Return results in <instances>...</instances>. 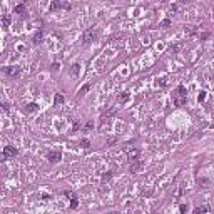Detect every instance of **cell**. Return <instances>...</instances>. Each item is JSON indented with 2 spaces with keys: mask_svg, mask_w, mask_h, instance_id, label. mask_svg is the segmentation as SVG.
I'll return each mask as SVG.
<instances>
[{
  "mask_svg": "<svg viewBox=\"0 0 214 214\" xmlns=\"http://www.w3.org/2000/svg\"><path fill=\"white\" fill-rule=\"evenodd\" d=\"M42 38H44V34H42V30H38V32H35V35L32 38V44H34V45H38V44L42 42Z\"/></svg>",
  "mask_w": 214,
  "mask_h": 214,
  "instance_id": "cell-11",
  "label": "cell"
},
{
  "mask_svg": "<svg viewBox=\"0 0 214 214\" xmlns=\"http://www.w3.org/2000/svg\"><path fill=\"white\" fill-rule=\"evenodd\" d=\"M179 211H181V213H186V211H187V206H186V204H181V206H179Z\"/></svg>",
  "mask_w": 214,
  "mask_h": 214,
  "instance_id": "cell-25",
  "label": "cell"
},
{
  "mask_svg": "<svg viewBox=\"0 0 214 214\" xmlns=\"http://www.w3.org/2000/svg\"><path fill=\"white\" fill-rule=\"evenodd\" d=\"M79 69H80V65H79V64H72V67H70L72 76H77V74H79Z\"/></svg>",
  "mask_w": 214,
  "mask_h": 214,
  "instance_id": "cell-17",
  "label": "cell"
},
{
  "mask_svg": "<svg viewBox=\"0 0 214 214\" xmlns=\"http://www.w3.org/2000/svg\"><path fill=\"white\" fill-rule=\"evenodd\" d=\"M172 101L176 107H182L186 102H187V90L184 85H179L176 90V94H172Z\"/></svg>",
  "mask_w": 214,
  "mask_h": 214,
  "instance_id": "cell-1",
  "label": "cell"
},
{
  "mask_svg": "<svg viewBox=\"0 0 214 214\" xmlns=\"http://www.w3.org/2000/svg\"><path fill=\"white\" fill-rule=\"evenodd\" d=\"M207 182H209L207 179H199V184H202V186H207Z\"/></svg>",
  "mask_w": 214,
  "mask_h": 214,
  "instance_id": "cell-28",
  "label": "cell"
},
{
  "mask_svg": "<svg viewBox=\"0 0 214 214\" xmlns=\"http://www.w3.org/2000/svg\"><path fill=\"white\" fill-rule=\"evenodd\" d=\"M2 22H3V25H5V27H9V25H10V15H9V13H5V15H3V19H2Z\"/></svg>",
  "mask_w": 214,
  "mask_h": 214,
  "instance_id": "cell-18",
  "label": "cell"
},
{
  "mask_svg": "<svg viewBox=\"0 0 214 214\" xmlns=\"http://www.w3.org/2000/svg\"><path fill=\"white\" fill-rule=\"evenodd\" d=\"M169 25H171V20H169V19H164L162 22L159 24V27H164V28H167Z\"/></svg>",
  "mask_w": 214,
  "mask_h": 214,
  "instance_id": "cell-19",
  "label": "cell"
},
{
  "mask_svg": "<svg viewBox=\"0 0 214 214\" xmlns=\"http://www.w3.org/2000/svg\"><path fill=\"white\" fill-rule=\"evenodd\" d=\"M126 101H129V94L124 92L122 95H119V102H126Z\"/></svg>",
  "mask_w": 214,
  "mask_h": 214,
  "instance_id": "cell-22",
  "label": "cell"
},
{
  "mask_svg": "<svg viewBox=\"0 0 214 214\" xmlns=\"http://www.w3.org/2000/svg\"><path fill=\"white\" fill-rule=\"evenodd\" d=\"M142 166H144V162H142L140 159H136V161H131V167H129V169H131L132 174H137L139 171L142 169Z\"/></svg>",
  "mask_w": 214,
  "mask_h": 214,
  "instance_id": "cell-8",
  "label": "cell"
},
{
  "mask_svg": "<svg viewBox=\"0 0 214 214\" xmlns=\"http://www.w3.org/2000/svg\"><path fill=\"white\" fill-rule=\"evenodd\" d=\"M139 154H140V151H139L137 147H129V149H127V157H129V161H136V159H139Z\"/></svg>",
  "mask_w": 214,
  "mask_h": 214,
  "instance_id": "cell-9",
  "label": "cell"
},
{
  "mask_svg": "<svg viewBox=\"0 0 214 214\" xmlns=\"http://www.w3.org/2000/svg\"><path fill=\"white\" fill-rule=\"evenodd\" d=\"M80 146L82 147H90V140L89 139H80Z\"/></svg>",
  "mask_w": 214,
  "mask_h": 214,
  "instance_id": "cell-21",
  "label": "cell"
},
{
  "mask_svg": "<svg viewBox=\"0 0 214 214\" xmlns=\"http://www.w3.org/2000/svg\"><path fill=\"white\" fill-rule=\"evenodd\" d=\"M2 109H3L5 112H9V104H7V102H3V104H2Z\"/></svg>",
  "mask_w": 214,
  "mask_h": 214,
  "instance_id": "cell-26",
  "label": "cell"
},
{
  "mask_svg": "<svg viewBox=\"0 0 214 214\" xmlns=\"http://www.w3.org/2000/svg\"><path fill=\"white\" fill-rule=\"evenodd\" d=\"M19 154V151L13 147V146H5L3 147V152H2V159L5 161V159H10V157H15Z\"/></svg>",
  "mask_w": 214,
  "mask_h": 214,
  "instance_id": "cell-6",
  "label": "cell"
},
{
  "mask_svg": "<svg viewBox=\"0 0 214 214\" xmlns=\"http://www.w3.org/2000/svg\"><path fill=\"white\" fill-rule=\"evenodd\" d=\"M111 179H112V171H107V172H104V174H102V184L109 182Z\"/></svg>",
  "mask_w": 214,
  "mask_h": 214,
  "instance_id": "cell-14",
  "label": "cell"
},
{
  "mask_svg": "<svg viewBox=\"0 0 214 214\" xmlns=\"http://www.w3.org/2000/svg\"><path fill=\"white\" fill-rule=\"evenodd\" d=\"M64 95L62 94H55V97H54V105H60V104H64Z\"/></svg>",
  "mask_w": 214,
  "mask_h": 214,
  "instance_id": "cell-13",
  "label": "cell"
},
{
  "mask_svg": "<svg viewBox=\"0 0 214 214\" xmlns=\"http://www.w3.org/2000/svg\"><path fill=\"white\" fill-rule=\"evenodd\" d=\"M89 90H90V84H85V85H82V87L79 89V92H77V95L79 97H82V95H85Z\"/></svg>",
  "mask_w": 214,
  "mask_h": 214,
  "instance_id": "cell-12",
  "label": "cell"
},
{
  "mask_svg": "<svg viewBox=\"0 0 214 214\" xmlns=\"http://www.w3.org/2000/svg\"><path fill=\"white\" fill-rule=\"evenodd\" d=\"M194 214H201V213H209V207L207 206H199V207H194Z\"/></svg>",
  "mask_w": 214,
  "mask_h": 214,
  "instance_id": "cell-15",
  "label": "cell"
},
{
  "mask_svg": "<svg viewBox=\"0 0 214 214\" xmlns=\"http://www.w3.org/2000/svg\"><path fill=\"white\" fill-rule=\"evenodd\" d=\"M80 129V124L79 122H74V131H79Z\"/></svg>",
  "mask_w": 214,
  "mask_h": 214,
  "instance_id": "cell-29",
  "label": "cell"
},
{
  "mask_svg": "<svg viewBox=\"0 0 214 214\" xmlns=\"http://www.w3.org/2000/svg\"><path fill=\"white\" fill-rule=\"evenodd\" d=\"M13 13H25V3H19L13 9Z\"/></svg>",
  "mask_w": 214,
  "mask_h": 214,
  "instance_id": "cell-16",
  "label": "cell"
},
{
  "mask_svg": "<svg viewBox=\"0 0 214 214\" xmlns=\"http://www.w3.org/2000/svg\"><path fill=\"white\" fill-rule=\"evenodd\" d=\"M97 37H99V32H97V30L87 28V30L84 32V35H82V44H84V45H89V44H92Z\"/></svg>",
  "mask_w": 214,
  "mask_h": 214,
  "instance_id": "cell-2",
  "label": "cell"
},
{
  "mask_svg": "<svg viewBox=\"0 0 214 214\" xmlns=\"http://www.w3.org/2000/svg\"><path fill=\"white\" fill-rule=\"evenodd\" d=\"M90 129H94V121H89L87 124L84 126V131L87 132V131H90Z\"/></svg>",
  "mask_w": 214,
  "mask_h": 214,
  "instance_id": "cell-20",
  "label": "cell"
},
{
  "mask_svg": "<svg viewBox=\"0 0 214 214\" xmlns=\"http://www.w3.org/2000/svg\"><path fill=\"white\" fill-rule=\"evenodd\" d=\"M24 111H25L27 114L37 112V111H38V104H37V102H30V104H27L25 107H24Z\"/></svg>",
  "mask_w": 214,
  "mask_h": 214,
  "instance_id": "cell-10",
  "label": "cell"
},
{
  "mask_svg": "<svg viewBox=\"0 0 214 214\" xmlns=\"http://www.w3.org/2000/svg\"><path fill=\"white\" fill-rule=\"evenodd\" d=\"M197 99H199V102H204V101H206V92H204V90L199 94V97H197Z\"/></svg>",
  "mask_w": 214,
  "mask_h": 214,
  "instance_id": "cell-23",
  "label": "cell"
},
{
  "mask_svg": "<svg viewBox=\"0 0 214 214\" xmlns=\"http://www.w3.org/2000/svg\"><path fill=\"white\" fill-rule=\"evenodd\" d=\"M50 12H57V10H60V9H64V10H70L72 9V5L69 3V2H62V0H52L50 3Z\"/></svg>",
  "mask_w": 214,
  "mask_h": 214,
  "instance_id": "cell-3",
  "label": "cell"
},
{
  "mask_svg": "<svg viewBox=\"0 0 214 214\" xmlns=\"http://www.w3.org/2000/svg\"><path fill=\"white\" fill-rule=\"evenodd\" d=\"M2 70H3V74H5V76L12 77V79H19L20 74H22V70H20V67H19V65H9V67H3Z\"/></svg>",
  "mask_w": 214,
  "mask_h": 214,
  "instance_id": "cell-4",
  "label": "cell"
},
{
  "mask_svg": "<svg viewBox=\"0 0 214 214\" xmlns=\"http://www.w3.org/2000/svg\"><path fill=\"white\" fill-rule=\"evenodd\" d=\"M115 142H117V139H109V140H107V146H112Z\"/></svg>",
  "mask_w": 214,
  "mask_h": 214,
  "instance_id": "cell-27",
  "label": "cell"
},
{
  "mask_svg": "<svg viewBox=\"0 0 214 214\" xmlns=\"http://www.w3.org/2000/svg\"><path fill=\"white\" fill-rule=\"evenodd\" d=\"M62 159V152L59 151V149H55V151H50L49 154H47V161L50 164H55V162H59Z\"/></svg>",
  "mask_w": 214,
  "mask_h": 214,
  "instance_id": "cell-7",
  "label": "cell"
},
{
  "mask_svg": "<svg viewBox=\"0 0 214 214\" xmlns=\"http://www.w3.org/2000/svg\"><path fill=\"white\" fill-rule=\"evenodd\" d=\"M50 69H52V70H54V72H57V70H59V62L52 64V65H50Z\"/></svg>",
  "mask_w": 214,
  "mask_h": 214,
  "instance_id": "cell-24",
  "label": "cell"
},
{
  "mask_svg": "<svg viewBox=\"0 0 214 214\" xmlns=\"http://www.w3.org/2000/svg\"><path fill=\"white\" fill-rule=\"evenodd\" d=\"M64 196L67 199H70V209H77L79 206V199H77V194L74 191H64Z\"/></svg>",
  "mask_w": 214,
  "mask_h": 214,
  "instance_id": "cell-5",
  "label": "cell"
}]
</instances>
